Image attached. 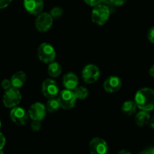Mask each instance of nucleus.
<instances>
[{
	"label": "nucleus",
	"instance_id": "dca6fc26",
	"mask_svg": "<svg viewBox=\"0 0 154 154\" xmlns=\"http://www.w3.org/2000/svg\"><path fill=\"white\" fill-rule=\"evenodd\" d=\"M150 119V116L146 111L141 110L135 116V123L139 127H143L147 125Z\"/></svg>",
	"mask_w": 154,
	"mask_h": 154
},
{
	"label": "nucleus",
	"instance_id": "cd10ccee",
	"mask_svg": "<svg viewBox=\"0 0 154 154\" xmlns=\"http://www.w3.org/2000/svg\"><path fill=\"white\" fill-rule=\"evenodd\" d=\"M5 137L2 133L0 132V150L3 149V147L5 145Z\"/></svg>",
	"mask_w": 154,
	"mask_h": 154
},
{
	"label": "nucleus",
	"instance_id": "ddd939ff",
	"mask_svg": "<svg viewBox=\"0 0 154 154\" xmlns=\"http://www.w3.org/2000/svg\"><path fill=\"white\" fill-rule=\"evenodd\" d=\"M122 86V81L118 76L110 75L103 82V88L108 93H114L119 91Z\"/></svg>",
	"mask_w": 154,
	"mask_h": 154
},
{
	"label": "nucleus",
	"instance_id": "412c9836",
	"mask_svg": "<svg viewBox=\"0 0 154 154\" xmlns=\"http://www.w3.org/2000/svg\"><path fill=\"white\" fill-rule=\"evenodd\" d=\"M51 17L54 18H59L62 16L63 14V10L60 7H54L51 10V12H50Z\"/></svg>",
	"mask_w": 154,
	"mask_h": 154
},
{
	"label": "nucleus",
	"instance_id": "c9c22d12",
	"mask_svg": "<svg viewBox=\"0 0 154 154\" xmlns=\"http://www.w3.org/2000/svg\"><path fill=\"white\" fill-rule=\"evenodd\" d=\"M1 126H2V122H1V120H0V128H1Z\"/></svg>",
	"mask_w": 154,
	"mask_h": 154
},
{
	"label": "nucleus",
	"instance_id": "5701e85b",
	"mask_svg": "<svg viewBox=\"0 0 154 154\" xmlns=\"http://www.w3.org/2000/svg\"><path fill=\"white\" fill-rule=\"evenodd\" d=\"M1 86H2V88H3L5 91H7V90H8L9 88H12L11 80H9V79H4L2 82V83H1Z\"/></svg>",
	"mask_w": 154,
	"mask_h": 154
},
{
	"label": "nucleus",
	"instance_id": "1a4fd4ad",
	"mask_svg": "<svg viewBox=\"0 0 154 154\" xmlns=\"http://www.w3.org/2000/svg\"><path fill=\"white\" fill-rule=\"evenodd\" d=\"M53 24V17L48 13H41L36 17L35 25L36 29L40 32H47Z\"/></svg>",
	"mask_w": 154,
	"mask_h": 154
},
{
	"label": "nucleus",
	"instance_id": "72a5a7b5",
	"mask_svg": "<svg viewBox=\"0 0 154 154\" xmlns=\"http://www.w3.org/2000/svg\"><path fill=\"white\" fill-rule=\"evenodd\" d=\"M150 151H151V154H154V147L152 148V149H150Z\"/></svg>",
	"mask_w": 154,
	"mask_h": 154
},
{
	"label": "nucleus",
	"instance_id": "423d86ee",
	"mask_svg": "<svg viewBox=\"0 0 154 154\" xmlns=\"http://www.w3.org/2000/svg\"><path fill=\"white\" fill-rule=\"evenodd\" d=\"M82 76L84 82L88 84H93L97 82L100 77L99 68L94 64H88L83 68Z\"/></svg>",
	"mask_w": 154,
	"mask_h": 154
},
{
	"label": "nucleus",
	"instance_id": "4468645a",
	"mask_svg": "<svg viewBox=\"0 0 154 154\" xmlns=\"http://www.w3.org/2000/svg\"><path fill=\"white\" fill-rule=\"evenodd\" d=\"M78 82H79L78 77L73 72H67L65 74L63 78V85L66 89L72 91L76 87H78Z\"/></svg>",
	"mask_w": 154,
	"mask_h": 154
},
{
	"label": "nucleus",
	"instance_id": "c756f323",
	"mask_svg": "<svg viewBox=\"0 0 154 154\" xmlns=\"http://www.w3.org/2000/svg\"><path fill=\"white\" fill-rule=\"evenodd\" d=\"M118 154H131L128 151L125 150V149H122V150H120L119 152H118Z\"/></svg>",
	"mask_w": 154,
	"mask_h": 154
},
{
	"label": "nucleus",
	"instance_id": "f257e3e1",
	"mask_svg": "<svg viewBox=\"0 0 154 154\" xmlns=\"http://www.w3.org/2000/svg\"><path fill=\"white\" fill-rule=\"evenodd\" d=\"M137 106L143 111L154 109V90L149 88H143L137 91L134 97Z\"/></svg>",
	"mask_w": 154,
	"mask_h": 154
},
{
	"label": "nucleus",
	"instance_id": "b1692460",
	"mask_svg": "<svg viewBox=\"0 0 154 154\" xmlns=\"http://www.w3.org/2000/svg\"><path fill=\"white\" fill-rule=\"evenodd\" d=\"M84 1H85L87 5L92 7H95L97 5H100V3L101 2V0H84Z\"/></svg>",
	"mask_w": 154,
	"mask_h": 154
},
{
	"label": "nucleus",
	"instance_id": "f704fd0d",
	"mask_svg": "<svg viewBox=\"0 0 154 154\" xmlns=\"http://www.w3.org/2000/svg\"><path fill=\"white\" fill-rule=\"evenodd\" d=\"M0 154H4V152L2 151V149H1V150H0Z\"/></svg>",
	"mask_w": 154,
	"mask_h": 154
},
{
	"label": "nucleus",
	"instance_id": "9b49d317",
	"mask_svg": "<svg viewBox=\"0 0 154 154\" xmlns=\"http://www.w3.org/2000/svg\"><path fill=\"white\" fill-rule=\"evenodd\" d=\"M11 119L18 125H24L28 121V113L23 108L15 106L10 112Z\"/></svg>",
	"mask_w": 154,
	"mask_h": 154
},
{
	"label": "nucleus",
	"instance_id": "bb28decb",
	"mask_svg": "<svg viewBox=\"0 0 154 154\" xmlns=\"http://www.w3.org/2000/svg\"><path fill=\"white\" fill-rule=\"evenodd\" d=\"M11 2L12 0H0V9L8 7Z\"/></svg>",
	"mask_w": 154,
	"mask_h": 154
},
{
	"label": "nucleus",
	"instance_id": "6e6552de",
	"mask_svg": "<svg viewBox=\"0 0 154 154\" xmlns=\"http://www.w3.org/2000/svg\"><path fill=\"white\" fill-rule=\"evenodd\" d=\"M42 92L48 99L54 98L59 94V87L52 79H47L42 82Z\"/></svg>",
	"mask_w": 154,
	"mask_h": 154
},
{
	"label": "nucleus",
	"instance_id": "4be33fe9",
	"mask_svg": "<svg viewBox=\"0 0 154 154\" xmlns=\"http://www.w3.org/2000/svg\"><path fill=\"white\" fill-rule=\"evenodd\" d=\"M41 128H42V124L40 121H32L31 124V128L32 131H38L41 129Z\"/></svg>",
	"mask_w": 154,
	"mask_h": 154
},
{
	"label": "nucleus",
	"instance_id": "f8f14e48",
	"mask_svg": "<svg viewBox=\"0 0 154 154\" xmlns=\"http://www.w3.org/2000/svg\"><path fill=\"white\" fill-rule=\"evenodd\" d=\"M23 5L28 13L31 14H39L43 9V0H24Z\"/></svg>",
	"mask_w": 154,
	"mask_h": 154
},
{
	"label": "nucleus",
	"instance_id": "7c9ffc66",
	"mask_svg": "<svg viewBox=\"0 0 154 154\" xmlns=\"http://www.w3.org/2000/svg\"><path fill=\"white\" fill-rule=\"evenodd\" d=\"M101 2H103L105 5H109L111 4V0H101Z\"/></svg>",
	"mask_w": 154,
	"mask_h": 154
},
{
	"label": "nucleus",
	"instance_id": "473e14b6",
	"mask_svg": "<svg viewBox=\"0 0 154 154\" xmlns=\"http://www.w3.org/2000/svg\"><path fill=\"white\" fill-rule=\"evenodd\" d=\"M139 154H151V151L150 149H147V150H144L143 152H140Z\"/></svg>",
	"mask_w": 154,
	"mask_h": 154
},
{
	"label": "nucleus",
	"instance_id": "f3484780",
	"mask_svg": "<svg viewBox=\"0 0 154 154\" xmlns=\"http://www.w3.org/2000/svg\"><path fill=\"white\" fill-rule=\"evenodd\" d=\"M137 104L132 100H127L122 104V111L124 114L127 116H131L135 113L137 110Z\"/></svg>",
	"mask_w": 154,
	"mask_h": 154
},
{
	"label": "nucleus",
	"instance_id": "6ab92c4d",
	"mask_svg": "<svg viewBox=\"0 0 154 154\" xmlns=\"http://www.w3.org/2000/svg\"><path fill=\"white\" fill-rule=\"evenodd\" d=\"M46 109L49 112H54L59 109L60 107V103L57 98H51L48 100L46 104Z\"/></svg>",
	"mask_w": 154,
	"mask_h": 154
},
{
	"label": "nucleus",
	"instance_id": "7ed1b4c3",
	"mask_svg": "<svg viewBox=\"0 0 154 154\" xmlns=\"http://www.w3.org/2000/svg\"><path fill=\"white\" fill-rule=\"evenodd\" d=\"M38 59L45 63H50L53 62L56 57V51L54 47L50 44L44 42L38 46L37 50Z\"/></svg>",
	"mask_w": 154,
	"mask_h": 154
},
{
	"label": "nucleus",
	"instance_id": "2f4dec72",
	"mask_svg": "<svg viewBox=\"0 0 154 154\" xmlns=\"http://www.w3.org/2000/svg\"><path fill=\"white\" fill-rule=\"evenodd\" d=\"M150 126L152 129H154V116L150 119Z\"/></svg>",
	"mask_w": 154,
	"mask_h": 154
},
{
	"label": "nucleus",
	"instance_id": "9d476101",
	"mask_svg": "<svg viewBox=\"0 0 154 154\" xmlns=\"http://www.w3.org/2000/svg\"><path fill=\"white\" fill-rule=\"evenodd\" d=\"M88 148L91 154H107L108 152L107 143L100 137H94L90 141Z\"/></svg>",
	"mask_w": 154,
	"mask_h": 154
},
{
	"label": "nucleus",
	"instance_id": "a211bd4d",
	"mask_svg": "<svg viewBox=\"0 0 154 154\" xmlns=\"http://www.w3.org/2000/svg\"><path fill=\"white\" fill-rule=\"evenodd\" d=\"M62 72V67L60 63L57 62H51L48 66V73L50 76L56 78L60 75Z\"/></svg>",
	"mask_w": 154,
	"mask_h": 154
},
{
	"label": "nucleus",
	"instance_id": "2eb2a0df",
	"mask_svg": "<svg viewBox=\"0 0 154 154\" xmlns=\"http://www.w3.org/2000/svg\"><path fill=\"white\" fill-rule=\"evenodd\" d=\"M26 80V73L23 71H17L11 76V82L13 88H20L24 85Z\"/></svg>",
	"mask_w": 154,
	"mask_h": 154
},
{
	"label": "nucleus",
	"instance_id": "39448f33",
	"mask_svg": "<svg viewBox=\"0 0 154 154\" xmlns=\"http://www.w3.org/2000/svg\"><path fill=\"white\" fill-rule=\"evenodd\" d=\"M57 99L60 103V107L65 109L73 108L76 102V97L74 94V92L68 89H64L60 91Z\"/></svg>",
	"mask_w": 154,
	"mask_h": 154
},
{
	"label": "nucleus",
	"instance_id": "a878e982",
	"mask_svg": "<svg viewBox=\"0 0 154 154\" xmlns=\"http://www.w3.org/2000/svg\"><path fill=\"white\" fill-rule=\"evenodd\" d=\"M127 0H111V5L114 6H122L126 2Z\"/></svg>",
	"mask_w": 154,
	"mask_h": 154
},
{
	"label": "nucleus",
	"instance_id": "aec40b11",
	"mask_svg": "<svg viewBox=\"0 0 154 154\" xmlns=\"http://www.w3.org/2000/svg\"><path fill=\"white\" fill-rule=\"evenodd\" d=\"M74 94H75L76 99H80V100H83L85 99L88 96V91L85 87L83 86H79L76 87L75 89L73 90Z\"/></svg>",
	"mask_w": 154,
	"mask_h": 154
},
{
	"label": "nucleus",
	"instance_id": "0eeeda50",
	"mask_svg": "<svg viewBox=\"0 0 154 154\" xmlns=\"http://www.w3.org/2000/svg\"><path fill=\"white\" fill-rule=\"evenodd\" d=\"M46 115V106L42 103L36 102L31 105L28 116L32 121H42Z\"/></svg>",
	"mask_w": 154,
	"mask_h": 154
},
{
	"label": "nucleus",
	"instance_id": "20e7f679",
	"mask_svg": "<svg viewBox=\"0 0 154 154\" xmlns=\"http://www.w3.org/2000/svg\"><path fill=\"white\" fill-rule=\"evenodd\" d=\"M3 103L6 107L14 108L17 106L21 100V94L17 88H11L5 91L3 95Z\"/></svg>",
	"mask_w": 154,
	"mask_h": 154
},
{
	"label": "nucleus",
	"instance_id": "393cba45",
	"mask_svg": "<svg viewBox=\"0 0 154 154\" xmlns=\"http://www.w3.org/2000/svg\"><path fill=\"white\" fill-rule=\"evenodd\" d=\"M147 38L151 43L154 44V26L151 27L148 31Z\"/></svg>",
	"mask_w": 154,
	"mask_h": 154
},
{
	"label": "nucleus",
	"instance_id": "c85d7f7f",
	"mask_svg": "<svg viewBox=\"0 0 154 154\" xmlns=\"http://www.w3.org/2000/svg\"><path fill=\"white\" fill-rule=\"evenodd\" d=\"M149 75H151V76L153 77V78H154V64L152 65V66L150 67V69H149Z\"/></svg>",
	"mask_w": 154,
	"mask_h": 154
},
{
	"label": "nucleus",
	"instance_id": "f03ea898",
	"mask_svg": "<svg viewBox=\"0 0 154 154\" xmlns=\"http://www.w3.org/2000/svg\"><path fill=\"white\" fill-rule=\"evenodd\" d=\"M110 10L105 5H98L94 8L91 12V20L95 24L102 26L109 20Z\"/></svg>",
	"mask_w": 154,
	"mask_h": 154
}]
</instances>
